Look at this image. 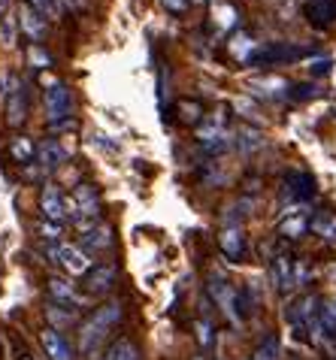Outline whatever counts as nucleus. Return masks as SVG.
Returning a JSON list of instances; mask_svg holds the SVG:
<instances>
[{"label":"nucleus","instance_id":"obj_1","mask_svg":"<svg viewBox=\"0 0 336 360\" xmlns=\"http://www.w3.org/2000/svg\"><path fill=\"white\" fill-rule=\"evenodd\" d=\"M122 321V303H106L101 309H94L91 315L85 318L82 324H79V352L82 354H94L97 348L106 342V336H110V330Z\"/></svg>","mask_w":336,"mask_h":360},{"label":"nucleus","instance_id":"obj_2","mask_svg":"<svg viewBox=\"0 0 336 360\" xmlns=\"http://www.w3.org/2000/svg\"><path fill=\"white\" fill-rule=\"evenodd\" d=\"M318 306H321L318 297L303 294V297L294 300L288 309H285V321L291 324V330H294V336H297V339H306V333L318 336V318H321Z\"/></svg>","mask_w":336,"mask_h":360},{"label":"nucleus","instance_id":"obj_3","mask_svg":"<svg viewBox=\"0 0 336 360\" xmlns=\"http://www.w3.org/2000/svg\"><path fill=\"white\" fill-rule=\"evenodd\" d=\"M315 55V46H297V43H266L258 46L252 55L249 64H258V67H270V64H294V61H303V58Z\"/></svg>","mask_w":336,"mask_h":360},{"label":"nucleus","instance_id":"obj_4","mask_svg":"<svg viewBox=\"0 0 336 360\" xmlns=\"http://www.w3.org/2000/svg\"><path fill=\"white\" fill-rule=\"evenodd\" d=\"M67 209H70V215L76 218L79 227L94 221V218L101 215V194H97V188L94 185H79L73 191V197L67 200Z\"/></svg>","mask_w":336,"mask_h":360},{"label":"nucleus","instance_id":"obj_5","mask_svg":"<svg viewBox=\"0 0 336 360\" xmlns=\"http://www.w3.org/2000/svg\"><path fill=\"white\" fill-rule=\"evenodd\" d=\"M270 276H273V285H276V294L279 297L294 291V288L303 282V269L291 255H276L270 261Z\"/></svg>","mask_w":336,"mask_h":360},{"label":"nucleus","instance_id":"obj_6","mask_svg":"<svg viewBox=\"0 0 336 360\" xmlns=\"http://www.w3.org/2000/svg\"><path fill=\"white\" fill-rule=\"evenodd\" d=\"M43 103H46V115H49V124H64V122H70V109H73V94H70V88L61 85V82H55V85H49L46 88V97H43Z\"/></svg>","mask_w":336,"mask_h":360},{"label":"nucleus","instance_id":"obj_7","mask_svg":"<svg viewBox=\"0 0 336 360\" xmlns=\"http://www.w3.org/2000/svg\"><path fill=\"white\" fill-rule=\"evenodd\" d=\"M27 122V85L22 76H9V91H6V124L22 127Z\"/></svg>","mask_w":336,"mask_h":360},{"label":"nucleus","instance_id":"obj_8","mask_svg":"<svg viewBox=\"0 0 336 360\" xmlns=\"http://www.w3.org/2000/svg\"><path fill=\"white\" fill-rule=\"evenodd\" d=\"M209 297L215 300V306L227 315V321H231L233 327L243 324L240 309H236V288H231V282H224L221 276H212L209 278Z\"/></svg>","mask_w":336,"mask_h":360},{"label":"nucleus","instance_id":"obj_9","mask_svg":"<svg viewBox=\"0 0 336 360\" xmlns=\"http://www.w3.org/2000/svg\"><path fill=\"white\" fill-rule=\"evenodd\" d=\"M115 282H118V266L115 264H97L85 273L82 288H85V294H91V297H103V294L112 291Z\"/></svg>","mask_w":336,"mask_h":360},{"label":"nucleus","instance_id":"obj_10","mask_svg":"<svg viewBox=\"0 0 336 360\" xmlns=\"http://www.w3.org/2000/svg\"><path fill=\"white\" fill-rule=\"evenodd\" d=\"M282 197L288 203H306L315 197V179L309 173H288L282 179Z\"/></svg>","mask_w":336,"mask_h":360},{"label":"nucleus","instance_id":"obj_11","mask_svg":"<svg viewBox=\"0 0 336 360\" xmlns=\"http://www.w3.org/2000/svg\"><path fill=\"white\" fill-rule=\"evenodd\" d=\"M39 212H43L46 221H55V224L70 215L67 197L58 191V185H43V191H39Z\"/></svg>","mask_w":336,"mask_h":360},{"label":"nucleus","instance_id":"obj_12","mask_svg":"<svg viewBox=\"0 0 336 360\" xmlns=\"http://www.w3.org/2000/svg\"><path fill=\"white\" fill-rule=\"evenodd\" d=\"M303 13H306V22L312 27L330 31L336 25V0H309V4L303 6Z\"/></svg>","mask_w":336,"mask_h":360},{"label":"nucleus","instance_id":"obj_13","mask_svg":"<svg viewBox=\"0 0 336 360\" xmlns=\"http://www.w3.org/2000/svg\"><path fill=\"white\" fill-rule=\"evenodd\" d=\"M52 257L58 264H61L70 276H85L88 269H91V261H88V255L82 252V248H76V245H58L52 248Z\"/></svg>","mask_w":336,"mask_h":360},{"label":"nucleus","instance_id":"obj_14","mask_svg":"<svg viewBox=\"0 0 336 360\" xmlns=\"http://www.w3.org/2000/svg\"><path fill=\"white\" fill-rule=\"evenodd\" d=\"M219 245H221V255L231 257L233 264L245 261V255H249V239H245L243 227H227L224 233L219 236Z\"/></svg>","mask_w":336,"mask_h":360},{"label":"nucleus","instance_id":"obj_15","mask_svg":"<svg viewBox=\"0 0 336 360\" xmlns=\"http://www.w3.org/2000/svg\"><path fill=\"white\" fill-rule=\"evenodd\" d=\"M39 342H43L49 360H73V348H70V342L64 339L61 330L46 327L43 333H39Z\"/></svg>","mask_w":336,"mask_h":360},{"label":"nucleus","instance_id":"obj_16","mask_svg":"<svg viewBox=\"0 0 336 360\" xmlns=\"http://www.w3.org/2000/svg\"><path fill=\"white\" fill-rule=\"evenodd\" d=\"M67 161V148L58 143V139H43V143L37 146V164L39 169H46V173H52Z\"/></svg>","mask_w":336,"mask_h":360},{"label":"nucleus","instance_id":"obj_17","mask_svg":"<svg viewBox=\"0 0 336 360\" xmlns=\"http://www.w3.org/2000/svg\"><path fill=\"white\" fill-rule=\"evenodd\" d=\"M309 230V215L303 209H288V215L279 221V236L285 239H300Z\"/></svg>","mask_w":336,"mask_h":360},{"label":"nucleus","instance_id":"obj_18","mask_svg":"<svg viewBox=\"0 0 336 360\" xmlns=\"http://www.w3.org/2000/svg\"><path fill=\"white\" fill-rule=\"evenodd\" d=\"M46 288H49V297L55 300L58 306H79V294H76V288L67 282V278H58V276H52L46 282Z\"/></svg>","mask_w":336,"mask_h":360},{"label":"nucleus","instance_id":"obj_19","mask_svg":"<svg viewBox=\"0 0 336 360\" xmlns=\"http://www.w3.org/2000/svg\"><path fill=\"white\" fill-rule=\"evenodd\" d=\"M18 25H22V31L31 39H43L46 37V18L39 15L31 4L22 6V13H18Z\"/></svg>","mask_w":336,"mask_h":360},{"label":"nucleus","instance_id":"obj_20","mask_svg":"<svg viewBox=\"0 0 336 360\" xmlns=\"http://www.w3.org/2000/svg\"><path fill=\"white\" fill-rule=\"evenodd\" d=\"M110 245H112V230L106 224L88 227L82 233V248H85V252H106Z\"/></svg>","mask_w":336,"mask_h":360},{"label":"nucleus","instance_id":"obj_21","mask_svg":"<svg viewBox=\"0 0 336 360\" xmlns=\"http://www.w3.org/2000/svg\"><path fill=\"white\" fill-rule=\"evenodd\" d=\"M197 139H200V146L206 148V155H224L227 148H231V139H227L221 127H206V131L197 134Z\"/></svg>","mask_w":336,"mask_h":360},{"label":"nucleus","instance_id":"obj_22","mask_svg":"<svg viewBox=\"0 0 336 360\" xmlns=\"http://www.w3.org/2000/svg\"><path fill=\"white\" fill-rule=\"evenodd\" d=\"M309 230L321 236L324 243H336V215L333 212H315L309 218Z\"/></svg>","mask_w":336,"mask_h":360},{"label":"nucleus","instance_id":"obj_23","mask_svg":"<svg viewBox=\"0 0 336 360\" xmlns=\"http://www.w3.org/2000/svg\"><path fill=\"white\" fill-rule=\"evenodd\" d=\"M46 318H49V324H52V330H64L67 324H73L76 321V312L70 306H58V303H52L46 309Z\"/></svg>","mask_w":336,"mask_h":360},{"label":"nucleus","instance_id":"obj_24","mask_svg":"<svg viewBox=\"0 0 336 360\" xmlns=\"http://www.w3.org/2000/svg\"><path fill=\"white\" fill-rule=\"evenodd\" d=\"M106 360H140V348L131 339H115L106 352Z\"/></svg>","mask_w":336,"mask_h":360},{"label":"nucleus","instance_id":"obj_25","mask_svg":"<svg viewBox=\"0 0 336 360\" xmlns=\"http://www.w3.org/2000/svg\"><path fill=\"white\" fill-rule=\"evenodd\" d=\"M318 333L336 345V306L324 303L321 306V318H318Z\"/></svg>","mask_w":336,"mask_h":360},{"label":"nucleus","instance_id":"obj_26","mask_svg":"<svg viewBox=\"0 0 336 360\" xmlns=\"http://www.w3.org/2000/svg\"><path fill=\"white\" fill-rule=\"evenodd\" d=\"M9 155H13L18 164H31L37 148H34V143L27 136H18V139H13V146H9Z\"/></svg>","mask_w":336,"mask_h":360},{"label":"nucleus","instance_id":"obj_27","mask_svg":"<svg viewBox=\"0 0 336 360\" xmlns=\"http://www.w3.org/2000/svg\"><path fill=\"white\" fill-rule=\"evenodd\" d=\"M254 49H258V43H252V37H245V34H240V37H233V39H231V52H233V58H240V61H245V64L252 61Z\"/></svg>","mask_w":336,"mask_h":360},{"label":"nucleus","instance_id":"obj_28","mask_svg":"<svg viewBox=\"0 0 336 360\" xmlns=\"http://www.w3.org/2000/svg\"><path fill=\"white\" fill-rule=\"evenodd\" d=\"M236 146H240L243 152H254V148H261L264 146L261 131H254V127H240V131H236Z\"/></svg>","mask_w":336,"mask_h":360},{"label":"nucleus","instance_id":"obj_29","mask_svg":"<svg viewBox=\"0 0 336 360\" xmlns=\"http://www.w3.org/2000/svg\"><path fill=\"white\" fill-rule=\"evenodd\" d=\"M252 360H279V339H276V336H266L264 342L258 345V352H254Z\"/></svg>","mask_w":336,"mask_h":360},{"label":"nucleus","instance_id":"obj_30","mask_svg":"<svg viewBox=\"0 0 336 360\" xmlns=\"http://www.w3.org/2000/svg\"><path fill=\"white\" fill-rule=\"evenodd\" d=\"M194 330H197V342H200V348H203V352H209V348L215 345V333H212V324L206 321V318H200V321L194 324Z\"/></svg>","mask_w":336,"mask_h":360},{"label":"nucleus","instance_id":"obj_31","mask_svg":"<svg viewBox=\"0 0 336 360\" xmlns=\"http://www.w3.org/2000/svg\"><path fill=\"white\" fill-rule=\"evenodd\" d=\"M179 112H182V122L194 124V122H200V115H203V106L197 103V100H182V103H179Z\"/></svg>","mask_w":336,"mask_h":360},{"label":"nucleus","instance_id":"obj_32","mask_svg":"<svg viewBox=\"0 0 336 360\" xmlns=\"http://www.w3.org/2000/svg\"><path fill=\"white\" fill-rule=\"evenodd\" d=\"M312 97H318V88L309 85V82H300V85H291L288 88V100H312Z\"/></svg>","mask_w":336,"mask_h":360},{"label":"nucleus","instance_id":"obj_33","mask_svg":"<svg viewBox=\"0 0 336 360\" xmlns=\"http://www.w3.org/2000/svg\"><path fill=\"white\" fill-rule=\"evenodd\" d=\"M39 236H43L46 243H55V239L61 236V224H55V221H43V224H39Z\"/></svg>","mask_w":336,"mask_h":360},{"label":"nucleus","instance_id":"obj_34","mask_svg":"<svg viewBox=\"0 0 336 360\" xmlns=\"http://www.w3.org/2000/svg\"><path fill=\"white\" fill-rule=\"evenodd\" d=\"M27 55H31V64H39V67H49V64H52V58H49L39 46H31V52H27Z\"/></svg>","mask_w":336,"mask_h":360},{"label":"nucleus","instance_id":"obj_35","mask_svg":"<svg viewBox=\"0 0 336 360\" xmlns=\"http://www.w3.org/2000/svg\"><path fill=\"white\" fill-rule=\"evenodd\" d=\"M167 13H176V15H182L185 9H188V0H161Z\"/></svg>","mask_w":336,"mask_h":360},{"label":"nucleus","instance_id":"obj_36","mask_svg":"<svg viewBox=\"0 0 336 360\" xmlns=\"http://www.w3.org/2000/svg\"><path fill=\"white\" fill-rule=\"evenodd\" d=\"M328 70H330V61H328V58H324V61H315V64H312V73H315V76H324Z\"/></svg>","mask_w":336,"mask_h":360},{"label":"nucleus","instance_id":"obj_37","mask_svg":"<svg viewBox=\"0 0 336 360\" xmlns=\"http://www.w3.org/2000/svg\"><path fill=\"white\" fill-rule=\"evenodd\" d=\"M58 4H67L70 9H82V6H85V0H58Z\"/></svg>","mask_w":336,"mask_h":360},{"label":"nucleus","instance_id":"obj_38","mask_svg":"<svg viewBox=\"0 0 336 360\" xmlns=\"http://www.w3.org/2000/svg\"><path fill=\"white\" fill-rule=\"evenodd\" d=\"M9 4H13V0H0V15L9 13Z\"/></svg>","mask_w":336,"mask_h":360},{"label":"nucleus","instance_id":"obj_39","mask_svg":"<svg viewBox=\"0 0 336 360\" xmlns=\"http://www.w3.org/2000/svg\"><path fill=\"white\" fill-rule=\"evenodd\" d=\"M188 4H206V0H188Z\"/></svg>","mask_w":336,"mask_h":360},{"label":"nucleus","instance_id":"obj_40","mask_svg":"<svg viewBox=\"0 0 336 360\" xmlns=\"http://www.w3.org/2000/svg\"><path fill=\"white\" fill-rule=\"evenodd\" d=\"M22 360H34V357H22Z\"/></svg>","mask_w":336,"mask_h":360},{"label":"nucleus","instance_id":"obj_41","mask_svg":"<svg viewBox=\"0 0 336 360\" xmlns=\"http://www.w3.org/2000/svg\"><path fill=\"white\" fill-rule=\"evenodd\" d=\"M194 360H203V357H194Z\"/></svg>","mask_w":336,"mask_h":360}]
</instances>
